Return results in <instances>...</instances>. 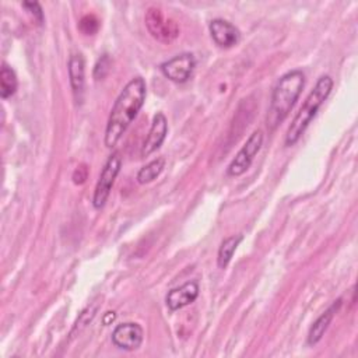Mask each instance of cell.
I'll return each instance as SVG.
<instances>
[{
    "mask_svg": "<svg viewBox=\"0 0 358 358\" xmlns=\"http://www.w3.org/2000/svg\"><path fill=\"white\" fill-rule=\"evenodd\" d=\"M98 27H99V22L96 20L95 15L92 14H87L81 18L80 21V29L85 34V35H92L98 31Z\"/></svg>",
    "mask_w": 358,
    "mask_h": 358,
    "instance_id": "cell-17",
    "label": "cell"
},
{
    "mask_svg": "<svg viewBox=\"0 0 358 358\" xmlns=\"http://www.w3.org/2000/svg\"><path fill=\"white\" fill-rule=\"evenodd\" d=\"M120 168H122V157L119 151H115L109 155V158L106 159L99 173L98 182L94 190V196H92V204L95 208H102L105 206L110 194L112 186L115 183V179L120 172Z\"/></svg>",
    "mask_w": 358,
    "mask_h": 358,
    "instance_id": "cell-4",
    "label": "cell"
},
{
    "mask_svg": "<svg viewBox=\"0 0 358 358\" xmlns=\"http://www.w3.org/2000/svg\"><path fill=\"white\" fill-rule=\"evenodd\" d=\"M143 337L144 331L138 323L126 322L115 327L112 333V343L120 350L134 351L141 345Z\"/></svg>",
    "mask_w": 358,
    "mask_h": 358,
    "instance_id": "cell-8",
    "label": "cell"
},
{
    "mask_svg": "<svg viewBox=\"0 0 358 358\" xmlns=\"http://www.w3.org/2000/svg\"><path fill=\"white\" fill-rule=\"evenodd\" d=\"M341 298H338L337 301H334L310 326L309 333H308V344L309 345H315L320 341V338L323 337V334L326 333L329 324L331 323L334 315L338 312L340 306H341Z\"/></svg>",
    "mask_w": 358,
    "mask_h": 358,
    "instance_id": "cell-13",
    "label": "cell"
},
{
    "mask_svg": "<svg viewBox=\"0 0 358 358\" xmlns=\"http://www.w3.org/2000/svg\"><path fill=\"white\" fill-rule=\"evenodd\" d=\"M22 7H25L38 20L39 24L43 22V13H42V8H41L39 3H36V1H31V3L25 1V3H22Z\"/></svg>",
    "mask_w": 358,
    "mask_h": 358,
    "instance_id": "cell-18",
    "label": "cell"
},
{
    "mask_svg": "<svg viewBox=\"0 0 358 358\" xmlns=\"http://www.w3.org/2000/svg\"><path fill=\"white\" fill-rule=\"evenodd\" d=\"M17 87H18V81L14 70L6 63H3L0 70V96L3 99L11 96L17 91Z\"/></svg>",
    "mask_w": 358,
    "mask_h": 358,
    "instance_id": "cell-15",
    "label": "cell"
},
{
    "mask_svg": "<svg viewBox=\"0 0 358 358\" xmlns=\"http://www.w3.org/2000/svg\"><path fill=\"white\" fill-rule=\"evenodd\" d=\"M208 29L213 41L220 48H231L239 42V38H241L239 29L227 20L214 18L208 24Z\"/></svg>",
    "mask_w": 358,
    "mask_h": 358,
    "instance_id": "cell-10",
    "label": "cell"
},
{
    "mask_svg": "<svg viewBox=\"0 0 358 358\" xmlns=\"http://www.w3.org/2000/svg\"><path fill=\"white\" fill-rule=\"evenodd\" d=\"M199 291L200 289H199L197 281H187L183 285L173 288L168 292V295L165 298L166 306L171 310L182 309L196 301V298L199 296Z\"/></svg>",
    "mask_w": 358,
    "mask_h": 358,
    "instance_id": "cell-11",
    "label": "cell"
},
{
    "mask_svg": "<svg viewBox=\"0 0 358 358\" xmlns=\"http://www.w3.org/2000/svg\"><path fill=\"white\" fill-rule=\"evenodd\" d=\"M115 317H116V313H115V312H106V313L103 315L102 322H103V324H110V323L115 320Z\"/></svg>",
    "mask_w": 358,
    "mask_h": 358,
    "instance_id": "cell-21",
    "label": "cell"
},
{
    "mask_svg": "<svg viewBox=\"0 0 358 358\" xmlns=\"http://www.w3.org/2000/svg\"><path fill=\"white\" fill-rule=\"evenodd\" d=\"M331 88H333V80L330 76H322L317 80L315 88L309 92V95L303 101L302 106L296 112L295 117L292 119V122L287 130L285 145H288V147L294 145L301 138V136L303 134V131L306 130V127L309 126L312 119L315 117V115L319 110V108L322 106V103L330 95Z\"/></svg>",
    "mask_w": 358,
    "mask_h": 358,
    "instance_id": "cell-3",
    "label": "cell"
},
{
    "mask_svg": "<svg viewBox=\"0 0 358 358\" xmlns=\"http://www.w3.org/2000/svg\"><path fill=\"white\" fill-rule=\"evenodd\" d=\"M147 94L145 81L141 77L131 78L116 98L105 129V145L112 148L117 144L129 124L134 120Z\"/></svg>",
    "mask_w": 358,
    "mask_h": 358,
    "instance_id": "cell-1",
    "label": "cell"
},
{
    "mask_svg": "<svg viewBox=\"0 0 358 358\" xmlns=\"http://www.w3.org/2000/svg\"><path fill=\"white\" fill-rule=\"evenodd\" d=\"M144 20L148 32L159 42L169 43L179 35L178 24L173 20L166 18L164 13L157 7H150Z\"/></svg>",
    "mask_w": 358,
    "mask_h": 358,
    "instance_id": "cell-5",
    "label": "cell"
},
{
    "mask_svg": "<svg viewBox=\"0 0 358 358\" xmlns=\"http://www.w3.org/2000/svg\"><path fill=\"white\" fill-rule=\"evenodd\" d=\"M168 133V120L162 112H157L152 117L150 131L144 140L143 148H141V155L147 157L152 154L155 150H158Z\"/></svg>",
    "mask_w": 358,
    "mask_h": 358,
    "instance_id": "cell-9",
    "label": "cell"
},
{
    "mask_svg": "<svg viewBox=\"0 0 358 358\" xmlns=\"http://www.w3.org/2000/svg\"><path fill=\"white\" fill-rule=\"evenodd\" d=\"M262 144H263V131L259 129L249 136L246 143L236 152L235 158L231 161V164L227 168V173L229 176H239L245 173L249 169L255 155L262 148Z\"/></svg>",
    "mask_w": 358,
    "mask_h": 358,
    "instance_id": "cell-6",
    "label": "cell"
},
{
    "mask_svg": "<svg viewBox=\"0 0 358 358\" xmlns=\"http://www.w3.org/2000/svg\"><path fill=\"white\" fill-rule=\"evenodd\" d=\"M165 166V159L164 158H155L151 162H148L147 165H144L138 173H137V182L140 185H145L152 182L154 179H157L161 172L164 171Z\"/></svg>",
    "mask_w": 358,
    "mask_h": 358,
    "instance_id": "cell-16",
    "label": "cell"
},
{
    "mask_svg": "<svg viewBox=\"0 0 358 358\" xmlns=\"http://www.w3.org/2000/svg\"><path fill=\"white\" fill-rule=\"evenodd\" d=\"M108 70H109V59H108V56H106V55H103V56L98 60V63L95 64V69H94V77L99 73L98 80H99V78H103V77H105V74L108 73Z\"/></svg>",
    "mask_w": 358,
    "mask_h": 358,
    "instance_id": "cell-19",
    "label": "cell"
},
{
    "mask_svg": "<svg viewBox=\"0 0 358 358\" xmlns=\"http://www.w3.org/2000/svg\"><path fill=\"white\" fill-rule=\"evenodd\" d=\"M241 241H242L241 235H232V236L225 238L221 242V245L218 248V255H217V264H218V267L225 268L229 264V262H231V259H232L238 245L241 243Z\"/></svg>",
    "mask_w": 358,
    "mask_h": 358,
    "instance_id": "cell-14",
    "label": "cell"
},
{
    "mask_svg": "<svg viewBox=\"0 0 358 358\" xmlns=\"http://www.w3.org/2000/svg\"><path fill=\"white\" fill-rule=\"evenodd\" d=\"M87 173H88V171H87L85 165L77 166L76 171H74V173H73V180H74V183H84L85 179H87Z\"/></svg>",
    "mask_w": 358,
    "mask_h": 358,
    "instance_id": "cell-20",
    "label": "cell"
},
{
    "mask_svg": "<svg viewBox=\"0 0 358 358\" xmlns=\"http://www.w3.org/2000/svg\"><path fill=\"white\" fill-rule=\"evenodd\" d=\"M196 66V59L192 53H180L164 63H161L159 69L162 74L173 81V83H185L192 76Z\"/></svg>",
    "mask_w": 358,
    "mask_h": 358,
    "instance_id": "cell-7",
    "label": "cell"
},
{
    "mask_svg": "<svg viewBox=\"0 0 358 358\" xmlns=\"http://www.w3.org/2000/svg\"><path fill=\"white\" fill-rule=\"evenodd\" d=\"M303 85L305 74L302 73V70L298 69L285 73L278 80L277 85L273 90L271 103L267 115V124L271 129H274L288 116L296 99L299 98Z\"/></svg>",
    "mask_w": 358,
    "mask_h": 358,
    "instance_id": "cell-2",
    "label": "cell"
},
{
    "mask_svg": "<svg viewBox=\"0 0 358 358\" xmlns=\"http://www.w3.org/2000/svg\"><path fill=\"white\" fill-rule=\"evenodd\" d=\"M69 78L77 103L83 102L85 84V64L80 53H74L69 59Z\"/></svg>",
    "mask_w": 358,
    "mask_h": 358,
    "instance_id": "cell-12",
    "label": "cell"
}]
</instances>
